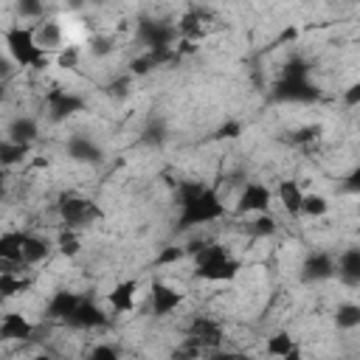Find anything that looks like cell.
<instances>
[{
    "label": "cell",
    "instance_id": "d4e9b609",
    "mask_svg": "<svg viewBox=\"0 0 360 360\" xmlns=\"http://www.w3.org/2000/svg\"><path fill=\"white\" fill-rule=\"evenodd\" d=\"M28 152H31V146L14 143V141L3 138V143H0V163L8 169V166H14V163H22V160L28 158Z\"/></svg>",
    "mask_w": 360,
    "mask_h": 360
},
{
    "label": "cell",
    "instance_id": "6da1fadb",
    "mask_svg": "<svg viewBox=\"0 0 360 360\" xmlns=\"http://www.w3.org/2000/svg\"><path fill=\"white\" fill-rule=\"evenodd\" d=\"M177 202H180V217L174 231H188L228 217V205L222 202L217 186H208L202 180H180Z\"/></svg>",
    "mask_w": 360,
    "mask_h": 360
},
{
    "label": "cell",
    "instance_id": "f1b7e54d",
    "mask_svg": "<svg viewBox=\"0 0 360 360\" xmlns=\"http://www.w3.org/2000/svg\"><path fill=\"white\" fill-rule=\"evenodd\" d=\"M295 346H298V343L292 340V335L281 329V332H276V335L267 338V346H264V349H267V354H273V357H287Z\"/></svg>",
    "mask_w": 360,
    "mask_h": 360
},
{
    "label": "cell",
    "instance_id": "5b68a950",
    "mask_svg": "<svg viewBox=\"0 0 360 360\" xmlns=\"http://www.w3.org/2000/svg\"><path fill=\"white\" fill-rule=\"evenodd\" d=\"M135 39L146 51H172V45L180 39L177 25L163 22V20H141L135 25Z\"/></svg>",
    "mask_w": 360,
    "mask_h": 360
},
{
    "label": "cell",
    "instance_id": "484cf974",
    "mask_svg": "<svg viewBox=\"0 0 360 360\" xmlns=\"http://www.w3.org/2000/svg\"><path fill=\"white\" fill-rule=\"evenodd\" d=\"M312 73V65L304 56H290L281 68V79H292V82H307Z\"/></svg>",
    "mask_w": 360,
    "mask_h": 360
},
{
    "label": "cell",
    "instance_id": "30bf717a",
    "mask_svg": "<svg viewBox=\"0 0 360 360\" xmlns=\"http://www.w3.org/2000/svg\"><path fill=\"white\" fill-rule=\"evenodd\" d=\"M186 338H191L194 343H200L205 352H214V349L222 346L225 332H222V326H219L214 318H208V315H197V318L188 323Z\"/></svg>",
    "mask_w": 360,
    "mask_h": 360
},
{
    "label": "cell",
    "instance_id": "4fadbf2b",
    "mask_svg": "<svg viewBox=\"0 0 360 360\" xmlns=\"http://www.w3.org/2000/svg\"><path fill=\"white\" fill-rule=\"evenodd\" d=\"M82 298L84 295H79V292H70V290H56L51 298H48V304H45V318H51V321H68L73 312H76V307L82 304Z\"/></svg>",
    "mask_w": 360,
    "mask_h": 360
},
{
    "label": "cell",
    "instance_id": "7a4b0ae2",
    "mask_svg": "<svg viewBox=\"0 0 360 360\" xmlns=\"http://www.w3.org/2000/svg\"><path fill=\"white\" fill-rule=\"evenodd\" d=\"M242 270V262L231 256V250L219 242L205 245L194 256V276L202 281H233Z\"/></svg>",
    "mask_w": 360,
    "mask_h": 360
},
{
    "label": "cell",
    "instance_id": "ffe728a7",
    "mask_svg": "<svg viewBox=\"0 0 360 360\" xmlns=\"http://www.w3.org/2000/svg\"><path fill=\"white\" fill-rule=\"evenodd\" d=\"M22 242H25V231H6L0 236V259H3V264L25 267L22 264Z\"/></svg>",
    "mask_w": 360,
    "mask_h": 360
},
{
    "label": "cell",
    "instance_id": "e0dca14e",
    "mask_svg": "<svg viewBox=\"0 0 360 360\" xmlns=\"http://www.w3.org/2000/svg\"><path fill=\"white\" fill-rule=\"evenodd\" d=\"M37 135H39V124H37V118H31V115H17V118H11V124L6 127V138L14 141V143L31 146V143L37 141Z\"/></svg>",
    "mask_w": 360,
    "mask_h": 360
},
{
    "label": "cell",
    "instance_id": "8992f818",
    "mask_svg": "<svg viewBox=\"0 0 360 360\" xmlns=\"http://www.w3.org/2000/svg\"><path fill=\"white\" fill-rule=\"evenodd\" d=\"M45 107H48V118H51L53 124H62V121H68V118L84 112V110H87V101H84L82 96L65 90V87H51V90L45 93Z\"/></svg>",
    "mask_w": 360,
    "mask_h": 360
},
{
    "label": "cell",
    "instance_id": "3957f363",
    "mask_svg": "<svg viewBox=\"0 0 360 360\" xmlns=\"http://www.w3.org/2000/svg\"><path fill=\"white\" fill-rule=\"evenodd\" d=\"M3 42H6V51L8 56L20 65V68H48V53L37 45V37H34V25H11L3 31Z\"/></svg>",
    "mask_w": 360,
    "mask_h": 360
},
{
    "label": "cell",
    "instance_id": "f546056e",
    "mask_svg": "<svg viewBox=\"0 0 360 360\" xmlns=\"http://www.w3.org/2000/svg\"><path fill=\"white\" fill-rule=\"evenodd\" d=\"M335 326L338 329H354L360 326V304H340L335 309Z\"/></svg>",
    "mask_w": 360,
    "mask_h": 360
},
{
    "label": "cell",
    "instance_id": "8fae6325",
    "mask_svg": "<svg viewBox=\"0 0 360 360\" xmlns=\"http://www.w3.org/2000/svg\"><path fill=\"white\" fill-rule=\"evenodd\" d=\"M107 315H104V309L93 301V298H82V304L76 307V312L65 321L70 329H98V326H107Z\"/></svg>",
    "mask_w": 360,
    "mask_h": 360
},
{
    "label": "cell",
    "instance_id": "bcb514c9",
    "mask_svg": "<svg viewBox=\"0 0 360 360\" xmlns=\"http://www.w3.org/2000/svg\"><path fill=\"white\" fill-rule=\"evenodd\" d=\"M281 360H304V354H301V349L295 346V349H292V352H290L287 357H281Z\"/></svg>",
    "mask_w": 360,
    "mask_h": 360
},
{
    "label": "cell",
    "instance_id": "603a6c76",
    "mask_svg": "<svg viewBox=\"0 0 360 360\" xmlns=\"http://www.w3.org/2000/svg\"><path fill=\"white\" fill-rule=\"evenodd\" d=\"M51 253V242L45 236H37V233H28L25 231V242H22V264L31 267V264H39L42 259H48Z\"/></svg>",
    "mask_w": 360,
    "mask_h": 360
},
{
    "label": "cell",
    "instance_id": "60d3db41",
    "mask_svg": "<svg viewBox=\"0 0 360 360\" xmlns=\"http://www.w3.org/2000/svg\"><path fill=\"white\" fill-rule=\"evenodd\" d=\"M340 191H343V194H357V197H360V163H357V166L343 177Z\"/></svg>",
    "mask_w": 360,
    "mask_h": 360
},
{
    "label": "cell",
    "instance_id": "7402d4cb",
    "mask_svg": "<svg viewBox=\"0 0 360 360\" xmlns=\"http://www.w3.org/2000/svg\"><path fill=\"white\" fill-rule=\"evenodd\" d=\"M169 59H174V51H143L141 56H135V59L129 62V73H132V76H146L149 70L166 65Z\"/></svg>",
    "mask_w": 360,
    "mask_h": 360
},
{
    "label": "cell",
    "instance_id": "9a60e30c",
    "mask_svg": "<svg viewBox=\"0 0 360 360\" xmlns=\"http://www.w3.org/2000/svg\"><path fill=\"white\" fill-rule=\"evenodd\" d=\"M34 335V323L22 312H6L0 321V338L3 340H20L25 343Z\"/></svg>",
    "mask_w": 360,
    "mask_h": 360
},
{
    "label": "cell",
    "instance_id": "b9f144b4",
    "mask_svg": "<svg viewBox=\"0 0 360 360\" xmlns=\"http://www.w3.org/2000/svg\"><path fill=\"white\" fill-rule=\"evenodd\" d=\"M318 132H321V127H301V129H295V132L290 135V143H292V146L309 143V141H315V138H318Z\"/></svg>",
    "mask_w": 360,
    "mask_h": 360
},
{
    "label": "cell",
    "instance_id": "7c38bea8",
    "mask_svg": "<svg viewBox=\"0 0 360 360\" xmlns=\"http://www.w3.org/2000/svg\"><path fill=\"white\" fill-rule=\"evenodd\" d=\"M149 292H152V312H155L158 318L172 315V312H174V309L183 304V298H186L180 290H174V287L163 284L160 278H155V281H152Z\"/></svg>",
    "mask_w": 360,
    "mask_h": 360
},
{
    "label": "cell",
    "instance_id": "cb8c5ba5",
    "mask_svg": "<svg viewBox=\"0 0 360 360\" xmlns=\"http://www.w3.org/2000/svg\"><path fill=\"white\" fill-rule=\"evenodd\" d=\"M177 31H180V39H188V42L202 39V37H205V28H202V11L188 8V11L180 17Z\"/></svg>",
    "mask_w": 360,
    "mask_h": 360
},
{
    "label": "cell",
    "instance_id": "44dd1931",
    "mask_svg": "<svg viewBox=\"0 0 360 360\" xmlns=\"http://www.w3.org/2000/svg\"><path fill=\"white\" fill-rule=\"evenodd\" d=\"M276 194H278L281 208L290 217H298L301 214V208H304V191H301V183L298 180H281L278 188H276Z\"/></svg>",
    "mask_w": 360,
    "mask_h": 360
},
{
    "label": "cell",
    "instance_id": "7bdbcfd3",
    "mask_svg": "<svg viewBox=\"0 0 360 360\" xmlns=\"http://www.w3.org/2000/svg\"><path fill=\"white\" fill-rule=\"evenodd\" d=\"M343 104H346V107H360V79L352 82V84L343 90Z\"/></svg>",
    "mask_w": 360,
    "mask_h": 360
},
{
    "label": "cell",
    "instance_id": "836d02e7",
    "mask_svg": "<svg viewBox=\"0 0 360 360\" xmlns=\"http://www.w3.org/2000/svg\"><path fill=\"white\" fill-rule=\"evenodd\" d=\"M242 135V121H236V118H228V121H222L217 129H214V141H233V138H239Z\"/></svg>",
    "mask_w": 360,
    "mask_h": 360
},
{
    "label": "cell",
    "instance_id": "ac0fdd59",
    "mask_svg": "<svg viewBox=\"0 0 360 360\" xmlns=\"http://www.w3.org/2000/svg\"><path fill=\"white\" fill-rule=\"evenodd\" d=\"M135 292H138V281H135V278L118 281V284L107 292V301H110L112 312H132V309H135Z\"/></svg>",
    "mask_w": 360,
    "mask_h": 360
},
{
    "label": "cell",
    "instance_id": "2e32d148",
    "mask_svg": "<svg viewBox=\"0 0 360 360\" xmlns=\"http://www.w3.org/2000/svg\"><path fill=\"white\" fill-rule=\"evenodd\" d=\"M346 287H360V248H346L338 256V273Z\"/></svg>",
    "mask_w": 360,
    "mask_h": 360
},
{
    "label": "cell",
    "instance_id": "f6af8a7d",
    "mask_svg": "<svg viewBox=\"0 0 360 360\" xmlns=\"http://www.w3.org/2000/svg\"><path fill=\"white\" fill-rule=\"evenodd\" d=\"M298 37V28L295 25H287L281 34H278V39H276V45H284V42H292Z\"/></svg>",
    "mask_w": 360,
    "mask_h": 360
},
{
    "label": "cell",
    "instance_id": "ab89813d",
    "mask_svg": "<svg viewBox=\"0 0 360 360\" xmlns=\"http://www.w3.org/2000/svg\"><path fill=\"white\" fill-rule=\"evenodd\" d=\"M183 256H186V248H163V250L158 253L155 264H158V267H166V264H174V262H180Z\"/></svg>",
    "mask_w": 360,
    "mask_h": 360
},
{
    "label": "cell",
    "instance_id": "1f68e13d",
    "mask_svg": "<svg viewBox=\"0 0 360 360\" xmlns=\"http://www.w3.org/2000/svg\"><path fill=\"white\" fill-rule=\"evenodd\" d=\"M248 231H250V236H273V233L278 231V222H276V217L267 211V214H259L253 222H248Z\"/></svg>",
    "mask_w": 360,
    "mask_h": 360
},
{
    "label": "cell",
    "instance_id": "e575fe53",
    "mask_svg": "<svg viewBox=\"0 0 360 360\" xmlns=\"http://www.w3.org/2000/svg\"><path fill=\"white\" fill-rule=\"evenodd\" d=\"M115 51V39L110 34H96L90 37V53L93 56H110Z\"/></svg>",
    "mask_w": 360,
    "mask_h": 360
},
{
    "label": "cell",
    "instance_id": "277c9868",
    "mask_svg": "<svg viewBox=\"0 0 360 360\" xmlns=\"http://www.w3.org/2000/svg\"><path fill=\"white\" fill-rule=\"evenodd\" d=\"M56 211H59V219H62V228H84V225H93L104 217L101 205L87 200V197H76V194H59L56 200Z\"/></svg>",
    "mask_w": 360,
    "mask_h": 360
},
{
    "label": "cell",
    "instance_id": "9c48e42d",
    "mask_svg": "<svg viewBox=\"0 0 360 360\" xmlns=\"http://www.w3.org/2000/svg\"><path fill=\"white\" fill-rule=\"evenodd\" d=\"M270 188L264 183H248L239 197H236V205H233V214L239 217H248V214H267L270 211Z\"/></svg>",
    "mask_w": 360,
    "mask_h": 360
},
{
    "label": "cell",
    "instance_id": "ee69618b",
    "mask_svg": "<svg viewBox=\"0 0 360 360\" xmlns=\"http://www.w3.org/2000/svg\"><path fill=\"white\" fill-rule=\"evenodd\" d=\"M205 360H250L248 354H242V352H228V349H214V352H208L205 354Z\"/></svg>",
    "mask_w": 360,
    "mask_h": 360
},
{
    "label": "cell",
    "instance_id": "4dcf8cb0",
    "mask_svg": "<svg viewBox=\"0 0 360 360\" xmlns=\"http://www.w3.org/2000/svg\"><path fill=\"white\" fill-rule=\"evenodd\" d=\"M301 214H307V217H312V219H321V217L329 214V200H326L323 194H304V208H301Z\"/></svg>",
    "mask_w": 360,
    "mask_h": 360
},
{
    "label": "cell",
    "instance_id": "5bb4252c",
    "mask_svg": "<svg viewBox=\"0 0 360 360\" xmlns=\"http://www.w3.org/2000/svg\"><path fill=\"white\" fill-rule=\"evenodd\" d=\"M65 152H68V158L76 160V163H93V166H96V163L104 160L101 146H98L96 141L84 138V135H70L68 143H65Z\"/></svg>",
    "mask_w": 360,
    "mask_h": 360
},
{
    "label": "cell",
    "instance_id": "83f0119b",
    "mask_svg": "<svg viewBox=\"0 0 360 360\" xmlns=\"http://www.w3.org/2000/svg\"><path fill=\"white\" fill-rule=\"evenodd\" d=\"M31 287V281L25 276H17V273H0V295L3 298H14L20 292H25Z\"/></svg>",
    "mask_w": 360,
    "mask_h": 360
},
{
    "label": "cell",
    "instance_id": "74e56055",
    "mask_svg": "<svg viewBox=\"0 0 360 360\" xmlns=\"http://www.w3.org/2000/svg\"><path fill=\"white\" fill-rule=\"evenodd\" d=\"M87 360H121V352L112 343H96L87 354Z\"/></svg>",
    "mask_w": 360,
    "mask_h": 360
},
{
    "label": "cell",
    "instance_id": "f35d334b",
    "mask_svg": "<svg viewBox=\"0 0 360 360\" xmlns=\"http://www.w3.org/2000/svg\"><path fill=\"white\" fill-rule=\"evenodd\" d=\"M104 90H107V96H112V98H127V96H129V76H118V79H112Z\"/></svg>",
    "mask_w": 360,
    "mask_h": 360
},
{
    "label": "cell",
    "instance_id": "4316f807",
    "mask_svg": "<svg viewBox=\"0 0 360 360\" xmlns=\"http://www.w3.org/2000/svg\"><path fill=\"white\" fill-rule=\"evenodd\" d=\"M56 250L65 256V259H76L82 253V242H79V233L70 231V228H62L59 236H56Z\"/></svg>",
    "mask_w": 360,
    "mask_h": 360
},
{
    "label": "cell",
    "instance_id": "d6a6232c",
    "mask_svg": "<svg viewBox=\"0 0 360 360\" xmlns=\"http://www.w3.org/2000/svg\"><path fill=\"white\" fill-rule=\"evenodd\" d=\"M205 354H208V352H205L200 343H194L191 338H186V340L169 354V360H202Z\"/></svg>",
    "mask_w": 360,
    "mask_h": 360
},
{
    "label": "cell",
    "instance_id": "d6986e66",
    "mask_svg": "<svg viewBox=\"0 0 360 360\" xmlns=\"http://www.w3.org/2000/svg\"><path fill=\"white\" fill-rule=\"evenodd\" d=\"M34 37H37V45L48 53V51H62L65 48V37H62V25L53 22V20H45V22H37L34 25Z\"/></svg>",
    "mask_w": 360,
    "mask_h": 360
},
{
    "label": "cell",
    "instance_id": "52a82bcc",
    "mask_svg": "<svg viewBox=\"0 0 360 360\" xmlns=\"http://www.w3.org/2000/svg\"><path fill=\"white\" fill-rule=\"evenodd\" d=\"M273 101H287V104H312L321 98V90L318 84H312L309 79L307 82H292V79H278L270 90Z\"/></svg>",
    "mask_w": 360,
    "mask_h": 360
},
{
    "label": "cell",
    "instance_id": "ba28073f",
    "mask_svg": "<svg viewBox=\"0 0 360 360\" xmlns=\"http://www.w3.org/2000/svg\"><path fill=\"white\" fill-rule=\"evenodd\" d=\"M335 273H338V259L332 253H326V250H315L301 262V273L298 276H301L304 284H321V281L335 278Z\"/></svg>",
    "mask_w": 360,
    "mask_h": 360
},
{
    "label": "cell",
    "instance_id": "8d00e7d4",
    "mask_svg": "<svg viewBox=\"0 0 360 360\" xmlns=\"http://www.w3.org/2000/svg\"><path fill=\"white\" fill-rule=\"evenodd\" d=\"M17 14L22 20H39V17H45V6L37 3V0H20L17 3Z\"/></svg>",
    "mask_w": 360,
    "mask_h": 360
},
{
    "label": "cell",
    "instance_id": "d590c367",
    "mask_svg": "<svg viewBox=\"0 0 360 360\" xmlns=\"http://www.w3.org/2000/svg\"><path fill=\"white\" fill-rule=\"evenodd\" d=\"M79 59H82V51H79V45H65V48L56 53V65H59V68H65V70H73V68H79Z\"/></svg>",
    "mask_w": 360,
    "mask_h": 360
}]
</instances>
